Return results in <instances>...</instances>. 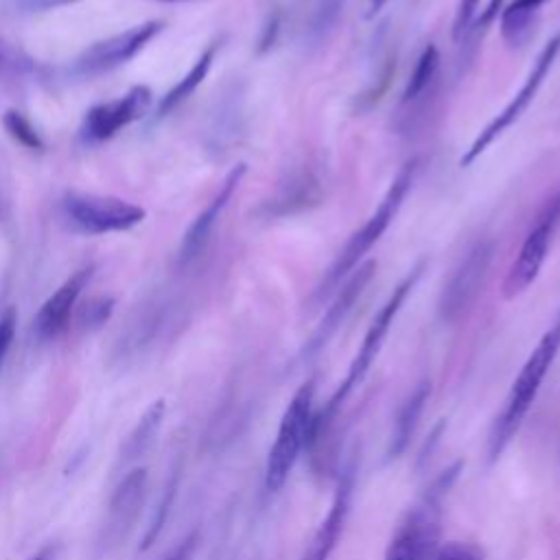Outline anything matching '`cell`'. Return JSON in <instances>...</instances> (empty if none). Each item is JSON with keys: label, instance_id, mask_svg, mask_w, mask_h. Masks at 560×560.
Here are the masks:
<instances>
[{"label": "cell", "instance_id": "1", "mask_svg": "<svg viewBox=\"0 0 560 560\" xmlns=\"http://www.w3.org/2000/svg\"><path fill=\"white\" fill-rule=\"evenodd\" d=\"M422 271H424V262L416 265L402 280L400 284L392 291V295L387 298V302L381 306V311L372 317L368 330H365V337L350 363V370H348V376L343 378V383L337 387V392L330 396V400L324 405V409L319 411V416H313V422H311V435H308V444L319 440L322 433L328 431V427L332 424L339 407L343 405V400L350 396V392L365 378L368 370L372 368L374 359L378 357L383 343H385V337L398 315V311L402 308L407 295L413 291V287L418 284V280L422 278Z\"/></svg>", "mask_w": 560, "mask_h": 560}, {"label": "cell", "instance_id": "31", "mask_svg": "<svg viewBox=\"0 0 560 560\" xmlns=\"http://www.w3.org/2000/svg\"><path fill=\"white\" fill-rule=\"evenodd\" d=\"M385 4H387V0H368V15L370 18L376 15Z\"/></svg>", "mask_w": 560, "mask_h": 560}, {"label": "cell", "instance_id": "21", "mask_svg": "<svg viewBox=\"0 0 560 560\" xmlns=\"http://www.w3.org/2000/svg\"><path fill=\"white\" fill-rule=\"evenodd\" d=\"M214 52H217V46H210L201 52V57L192 63V68L179 79V83L168 90L164 94V98L160 101V107H158V114L164 116L168 112H173L177 105H182L188 96H192V92L203 83V79L208 77L210 72V66H212V59H214Z\"/></svg>", "mask_w": 560, "mask_h": 560}, {"label": "cell", "instance_id": "18", "mask_svg": "<svg viewBox=\"0 0 560 560\" xmlns=\"http://www.w3.org/2000/svg\"><path fill=\"white\" fill-rule=\"evenodd\" d=\"M429 394H431V385H429V381H422V383L407 396V400L400 405V409H398V413H396V420H394V431H392V438H389V448H387V455H389V457H398V455L407 448V444H409V440H411V435H413V431H416V424H418V420H420V413H422V409H424V402H427Z\"/></svg>", "mask_w": 560, "mask_h": 560}, {"label": "cell", "instance_id": "5", "mask_svg": "<svg viewBox=\"0 0 560 560\" xmlns=\"http://www.w3.org/2000/svg\"><path fill=\"white\" fill-rule=\"evenodd\" d=\"M313 398H315V378H306L293 398L289 400L276 440L267 453L265 464V488L276 492L289 479L300 453L308 446L311 422H313Z\"/></svg>", "mask_w": 560, "mask_h": 560}, {"label": "cell", "instance_id": "7", "mask_svg": "<svg viewBox=\"0 0 560 560\" xmlns=\"http://www.w3.org/2000/svg\"><path fill=\"white\" fill-rule=\"evenodd\" d=\"M63 214L72 228L85 234L125 232L142 223L144 210L131 201L109 195L70 192L63 199Z\"/></svg>", "mask_w": 560, "mask_h": 560}, {"label": "cell", "instance_id": "9", "mask_svg": "<svg viewBox=\"0 0 560 560\" xmlns=\"http://www.w3.org/2000/svg\"><path fill=\"white\" fill-rule=\"evenodd\" d=\"M560 225V190L540 208L536 223L527 232L518 256L510 265V271L503 280V295L508 300L521 295L540 273V267L547 258L553 234Z\"/></svg>", "mask_w": 560, "mask_h": 560}, {"label": "cell", "instance_id": "14", "mask_svg": "<svg viewBox=\"0 0 560 560\" xmlns=\"http://www.w3.org/2000/svg\"><path fill=\"white\" fill-rule=\"evenodd\" d=\"M247 173V164H236L223 179V184L219 186L217 195L210 199V203L197 214V219L188 225L184 238H182V245H179V262L186 265L190 260H195L201 249L206 247V243L210 241V234L223 212V208L230 203L232 195L236 192V188L241 186L243 177Z\"/></svg>", "mask_w": 560, "mask_h": 560}, {"label": "cell", "instance_id": "22", "mask_svg": "<svg viewBox=\"0 0 560 560\" xmlns=\"http://www.w3.org/2000/svg\"><path fill=\"white\" fill-rule=\"evenodd\" d=\"M164 411H166L164 400H153L147 407V411L142 413V418L138 420V424L133 427V431L129 433V438L122 446L125 459H136L151 446V442L155 440V435L160 431V424L164 420Z\"/></svg>", "mask_w": 560, "mask_h": 560}, {"label": "cell", "instance_id": "10", "mask_svg": "<svg viewBox=\"0 0 560 560\" xmlns=\"http://www.w3.org/2000/svg\"><path fill=\"white\" fill-rule=\"evenodd\" d=\"M162 31V22H144L138 26H131L125 33L112 35L103 42L92 44L88 50H83L74 61V72L83 77H94L101 72H107L131 57H136L158 33Z\"/></svg>", "mask_w": 560, "mask_h": 560}, {"label": "cell", "instance_id": "28", "mask_svg": "<svg viewBox=\"0 0 560 560\" xmlns=\"http://www.w3.org/2000/svg\"><path fill=\"white\" fill-rule=\"evenodd\" d=\"M112 308H114V302H112V300H96V302H92V304L85 308V313H83V324L90 326V328L101 326V324L109 317Z\"/></svg>", "mask_w": 560, "mask_h": 560}, {"label": "cell", "instance_id": "33", "mask_svg": "<svg viewBox=\"0 0 560 560\" xmlns=\"http://www.w3.org/2000/svg\"><path fill=\"white\" fill-rule=\"evenodd\" d=\"M158 2H184V0H158Z\"/></svg>", "mask_w": 560, "mask_h": 560}, {"label": "cell", "instance_id": "27", "mask_svg": "<svg viewBox=\"0 0 560 560\" xmlns=\"http://www.w3.org/2000/svg\"><path fill=\"white\" fill-rule=\"evenodd\" d=\"M15 328H18V313L13 306H9L2 315H0V368L9 354V348L15 339Z\"/></svg>", "mask_w": 560, "mask_h": 560}, {"label": "cell", "instance_id": "30", "mask_svg": "<svg viewBox=\"0 0 560 560\" xmlns=\"http://www.w3.org/2000/svg\"><path fill=\"white\" fill-rule=\"evenodd\" d=\"M190 558V549L186 545H177L164 560H188Z\"/></svg>", "mask_w": 560, "mask_h": 560}, {"label": "cell", "instance_id": "26", "mask_svg": "<svg viewBox=\"0 0 560 560\" xmlns=\"http://www.w3.org/2000/svg\"><path fill=\"white\" fill-rule=\"evenodd\" d=\"M429 560H483V551L470 542H446L444 547L435 549Z\"/></svg>", "mask_w": 560, "mask_h": 560}, {"label": "cell", "instance_id": "13", "mask_svg": "<svg viewBox=\"0 0 560 560\" xmlns=\"http://www.w3.org/2000/svg\"><path fill=\"white\" fill-rule=\"evenodd\" d=\"M354 464H348L343 468V472L339 475L337 488H335V497L332 503L326 512V516L322 518V523L317 525L311 542L306 545L304 553L300 560H328L330 553L337 547V540L343 532L348 512H350V503H352V492H354Z\"/></svg>", "mask_w": 560, "mask_h": 560}, {"label": "cell", "instance_id": "3", "mask_svg": "<svg viewBox=\"0 0 560 560\" xmlns=\"http://www.w3.org/2000/svg\"><path fill=\"white\" fill-rule=\"evenodd\" d=\"M416 168H418V160H411L407 162L398 173L396 177L392 179L385 197L381 199V203L376 206V210L370 214V219L348 238V243L343 245V249L337 254L335 262L328 267V271L324 273L322 282L317 284L315 289V295L313 300L315 302H322L324 298L332 295L339 287H341V280L348 278L363 260V256L372 249V245L385 234V230L389 228L392 219L396 217L398 208L402 206V199L407 197L411 184H413V175H416Z\"/></svg>", "mask_w": 560, "mask_h": 560}, {"label": "cell", "instance_id": "20", "mask_svg": "<svg viewBox=\"0 0 560 560\" xmlns=\"http://www.w3.org/2000/svg\"><path fill=\"white\" fill-rule=\"evenodd\" d=\"M438 70H440V52L433 44H429L420 52V57L416 61V68L409 74V81H407L402 98H400V109L409 107V112H411V107H416L427 96V92L435 83Z\"/></svg>", "mask_w": 560, "mask_h": 560}, {"label": "cell", "instance_id": "4", "mask_svg": "<svg viewBox=\"0 0 560 560\" xmlns=\"http://www.w3.org/2000/svg\"><path fill=\"white\" fill-rule=\"evenodd\" d=\"M459 470L462 462H455L431 481V486L398 525L394 538L387 545L385 560H429V556L435 551V542L440 536L442 501L448 494Z\"/></svg>", "mask_w": 560, "mask_h": 560}, {"label": "cell", "instance_id": "12", "mask_svg": "<svg viewBox=\"0 0 560 560\" xmlns=\"http://www.w3.org/2000/svg\"><path fill=\"white\" fill-rule=\"evenodd\" d=\"M149 107L151 90L144 85H133L127 94L90 107L81 125V136L90 142L107 140L133 120H140L149 112Z\"/></svg>", "mask_w": 560, "mask_h": 560}, {"label": "cell", "instance_id": "8", "mask_svg": "<svg viewBox=\"0 0 560 560\" xmlns=\"http://www.w3.org/2000/svg\"><path fill=\"white\" fill-rule=\"evenodd\" d=\"M492 256H494V241L490 238L475 241L468 247V252L462 256V260L457 262V267L453 269V273L448 276L440 293L438 311L444 322L459 319L472 306V302L481 293L483 282L488 278Z\"/></svg>", "mask_w": 560, "mask_h": 560}, {"label": "cell", "instance_id": "19", "mask_svg": "<svg viewBox=\"0 0 560 560\" xmlns=\"http://www.w3.org/2000/svg\"><path fill=\"white\" fill-rule=\"evenodd\" d=\"M547 0H512L501 9V33L510 46H523L532 31L540 7Z\"/></svg>", "mask_w": 560, "mask_h": 560}, {"label": "cell", "instance_id": "16", "mask_svg": "<svg viewBox=\"0 0 560 560\" xmlns=\"http://www.w3.org/2000/svg\"><path fill=\"white\" fill-rule=\"evenodd\" d=\"M147 490V468H133L129 470L122 481L116 486L112 499H109V514H107V527L105 538L112 542H118L127 536L131 529L142 499Z\"/></svg>", "mask_w": 560, "mask_h": 560}, {"label": "cell", "instance_id": "32", "mask_svg": "<svg viewBox=\"0 0 560 560\" xmlns=\"http://www.w3.org/2000/svg\"><path fill=\"white\" fill-rule=\"evenodd\" d=\"M55 558V549L52 547H46V549H42L39 553H35L33 558H28V560H52Z\"/></svg>", "mask_w": 560, "mask_h": 560}, {"label": "cell", "instance_id": "23", "mask_svg": "<svg viewBox=\"0 0 560 560\" xmlns=\"http://www.w3.org/2000/svg\"><path fill=\"white\" fill-rule=\"evenodd\" d=\"M346 2L348 0H315L313 13H311V20L306 26V37L313 44L322 42L332 31V26L337 24L339 15L346 9Z\"/></svg>", "mask_w": 560, "mask_h": 560}, {"label": "cell", "instance_id": "29", "mask_svg": "<svg viewBox=\"0 0 560 560\" xmlns=\"http://www.w3.org/2000/svg\"><path fill=\"white\" fill-rule=\"evenodd\" d=\"M79 0H20V4L28 11H48V9H57V7H68L74 4Z\"/></svg>", "mask_w": 560, "mask_h": 560}, {"label": "cell", "instance_id": "34", "mask_svg": "<svg viewBox=\"0 0 560 560\" xmlns=\"http://www.w3.org/2000/svg\"><path fill=\"white\" fill-rule=\"evenodd\" d=\"M2 63H4V57H2V52H0V66H2Z\"/></svg>", "mask_w": 560, "mask_h": 560}, {"label": "cell", "instance_id": "6", "mask_svg": "<svg viewBox=\"0 0 560 560\" xmlns=\"http://www.w3.org/2000/svg\"><path fill=\"white\" fill-rule=\"evenodd\" d=\"M560 55V33L553 35L545 46L542 50L538 52L534 66L529 68V74L525 77L523 85L518 88V92L510 98V103L479 131V136L472 140V144L464 151V155L459 158V164L462 166H470L505 129H510L523 114L525 109L532 105V101L536 98L542 81L547 79L551 66L556 63Z\"/></svg>", "mask_w": 560, "mask_h": 560}, {"label": "cell", "instance_id": "24", "mask_svg": "<svg viewBox=\"0 0 560 560\" xmlns=\"http://www.w3.org/2000/svg\"><path fill=\"white\" fill-rule=\"evenodd\" d=\"M2 125L7 129V133L22 147L26 149H33V151H39L44 149V140L39 136V131L33 127V122L18 109H9L4 112L2 116Z\"/></svg>", "mask_w": 560, "mask_h": 560}, {"label": "cell", "instance_id": "2", "mask_svg": "<svg viewBox=\"0 0 560 560\" xmlns=\"http://www.w3.org/2000/svg\"><path fill=\"white\" fill-rule=\"evenodd\" d=\"M558 352H560V313L556 315L553 324L545 330V335L540 337L536 348L529 352L527 361L523 363L518 376L514 378V383L510 387L505 405H503L501 413L497 416L490 438H488L490 459H497L503 453V448L508 446V442L512 440V435L518 431V427H521L523 418L527 416Z\"/></svg>", "mask_w": 560, "mask_h": 560}, {"label": "cell", "instance_id": "11", "mask_svg": "<svg viewBox=\"0 0 560 560\" xmlns=\"http://www.w3.org/2000/svg\"><path fill=\"white\" fill-rule=\"evenodd\" d=\"M376 260H365L361 262L346 280L343 284L335 291V298L328 306V311L324 313V317L319 319L317 328L313 330V335L306 339L300 359L308 361L313 359L317 352H322L326 348V343L335 337V332L339 330V326L346 322V317L350 315L352 306L357 304V300L361 298V293L365 291L368 282L374 278L376 273Z\"/></svg>", "mask_w": 560, "mask_h": 560}, {"label": "cell", "instance_id": "15", "mask_svg": "<svg viewBox=\"0 0 560 560\" xmlns=\"http://www.w3.org/2000/svg\"><path fill=\"white\" fill-rule=\"evenodd\" d=\"M92 278V267H83L79 271H74L37 311L35 322H33V330L39 339H52L57 337L70 319V313L83 291V287L90 282Z\"/></svg>", "mask_w": 560, "mask_h": 560}, {"label": "cell", "instance_id": "25", "mask_svg": "<svg viewBox=\"0 0 560 560\" xmlns=\"http://www.w3.org/2000/svg\"><path fill=\"white\" fill-rule=\"evenodd\" d=\"M477 9H479V0H459L455 20H453V42L455 44L468 42L472 26L477 22Z\"/></svg>", "mask_w": 560, "mask_h": 560}, {"label": "cell", "instance_id": "17", "mask_svg": "<svg viewBox=\"0 0 560 560\" xmlns=\"http://www.w3.org/2000/svg\"><path fill=\"white\" fill-rule=\"evenodd\" d=\"M319 199H322L319 177L306 168V171L291 175L289 182L280 186L278 195L271 201H267L262 208L269 217L271 214L284 217V214H293L298 210L311 208V206L319 203Z\"/></svg>", "mask_w": 560, "mask_h": 560}]
</instances>
